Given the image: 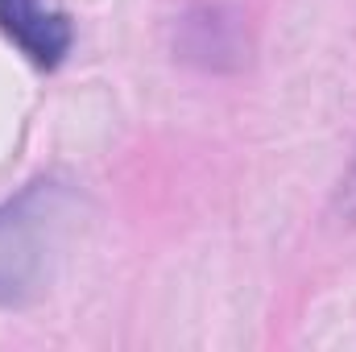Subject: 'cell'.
Listing matches in <instances>:
<instances>
[{
	"instance_id": "obj_2",
	"label": "cell",
	"mask_w": 356,
	"mask_h": 352,
	"mask_svg": "<svg viewBox=\"0 0 356 352\" xmlns=\"http://www.w3.org/2000/svg\"><path fill=\"white\" fill-rule=\"evenodd\" d=\"M175 58L203 75H236L253 58V29L236 4L195 0L175 17Z\"/></svg>"
},
{
	"instance_id": "obj_4",
	"label": "cell",
	"mask_w": 356,
	"mask_h": 352,
	"mask_svg": "<svg viewBox=\"0 0 356 352\" xmlns=\"http://www.w3.org/2000/svg\"><path fill=\"white\" fill-rule=\"evenodd\" d=\"M336 203H340V211H344L348 220H356V154H353V166H348V170H344V178H340Z\"/></svg>"
},
{
	"instance_id": "obj_1",
	"label": "cell",
	"mask_w": 356,
	"mask_h": 352,
	"mask_svg": "<svg viewBox=\"0 0 356 352\" xmlns=\"http://www.w3.org/2000/svg\"><path fill=\"white\" fill-rule=\"evenodd\" d=\"M79 216V191L42 175L0 203V307H25L46 290L54 257Z\"/></svg>"
},
{
	"instance_id": "obj_3",
	"label": "cell",
	"mask_w": 356,
	"mask_h": 352,
	"mask_svg": "<svg viewBox=\"0 0 356 352\" xmlns=\"http://www.w3.org/2000/svg\"><path fill=\"white\" fill-rule=\"evenodd\" d=\"M0 33L42 71L63 67L75 46L71 17L50 0H0Z\"/></svg>"
}]
</instances>
